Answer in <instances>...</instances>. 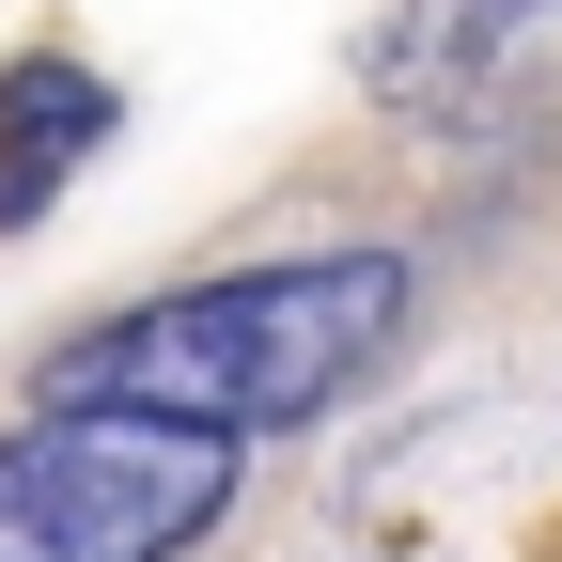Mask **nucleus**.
<instances>
[{
    "label": "nucleus",
    "mask_w": 562,
    "mask_h": 562,
    "mask_svg": "<svg viewBox=\"0 0 562 562\" xmlns=\"http://www.w3.org/2000/svg\"><path fill=\"white\" fill-rule=\"evenodd\" d=\"M547 16H562V0H406V16L375 32V94L453 110L469 79H501V47H531Z\"/></svg>",
    "instance_id": "20e7f679"
},
{
    "label": "nucleus",
    "mask_w": 562,
    "mask_h": 562,
    "mask_svg": "<svg viewBox=\"0 0 562 562\" xmlns=\"http://www.w3.org/2000/svg\"><path fill=\"white\" fill-rule=\"evenodd\" d=\"M391 344H406V250H297V266H235V281H188V297L79 328L47 360V406L281 438V422H328Z\"/></svg>",
    "instance_id": "f257e3e1"
},
{
    "label": "nucleus",
    "mask_w": 562,
    "mask_h": 562,
    "mask_svg": "<svg viewBox=\"0 0 562 562\" xmlns=\"http://www.w3.org/2000/svg\"><path fill=\"white\" fill-rule=\"evenodd\" d=\"M94 140H110V79L94 63H16V79H0V235L47 220V188L79 172Z\"/></svg>",
    "instance_id": "7ed1b4c3"
},
{
    "label": "nucleus",
    "mask_w": 562,
    "mask_h": 562,
    "mask_svg": "<svg viewBox=\"0 0 562 562\" xmlns=\"http://www.w3.org/2000/svg\"><path fill=\"white\" fill-rule=\"evenodd\" d=\"M235 501V438L47 406L0 438V562H188Z\"/></svg>",
    "instance_id": "f03ea898"
}]
</instances>
